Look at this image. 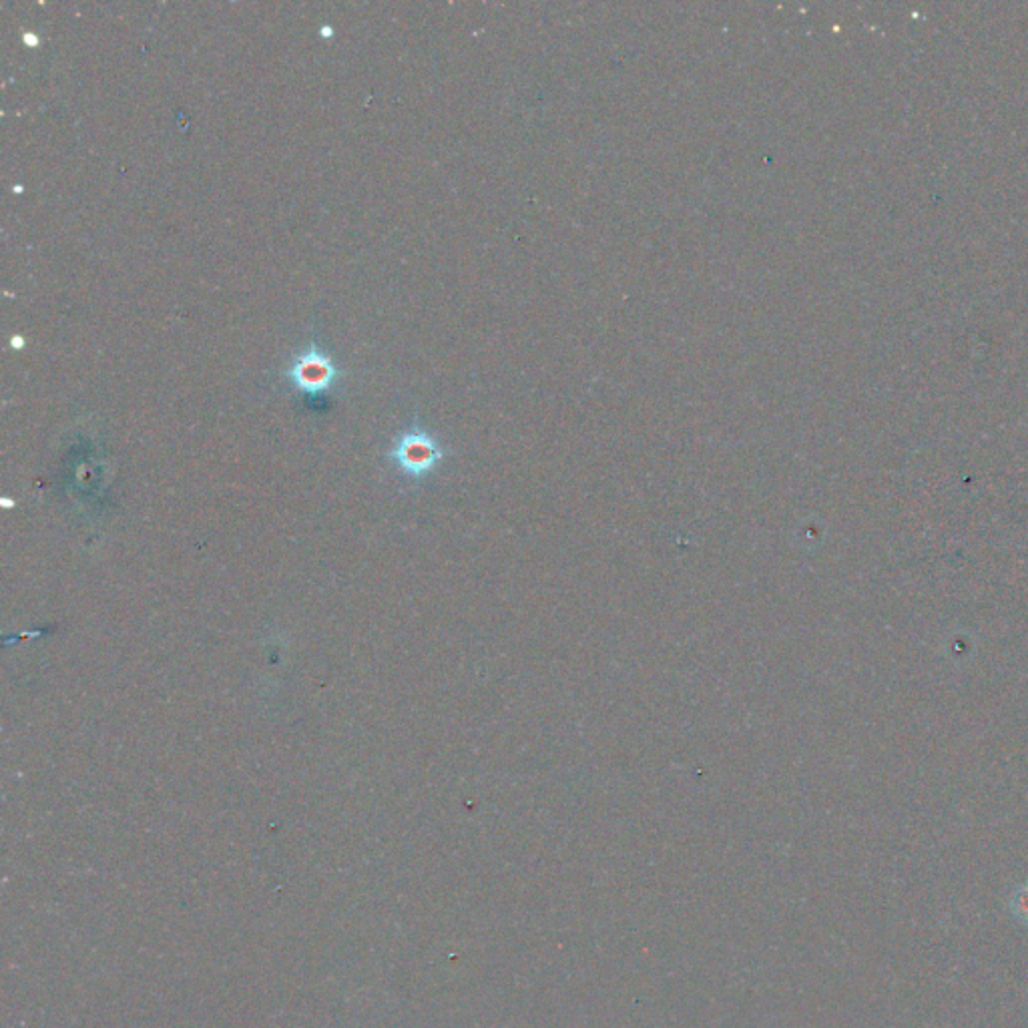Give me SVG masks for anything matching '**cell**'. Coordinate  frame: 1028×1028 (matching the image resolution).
I'll return each mask as SVG.
<instances>
[{"instance_id":"cell-5","label":"cell","mask_w":1028,"mask_h":1028,"mask_svg":"<svg viewBox=\"0 0 1028 1028\" xmlns=\"http://www.w3.org/2000/svg\"><path fill=\"white\" fill-rule=\"evenodd\" d=\"M11 344H13V348H19V350H21V348L25 346V340H23L21 336H15V338L11 340Z\"/></svg>"},{"instance_id":"cell-2","label":"cell","mask_w":1028,"mask_h":1028,"mask_svg":"<svg viewBox=\"0 0 1028 1028\" xmlns=\"http://www.w3.org/2000/svg\"><path fill=\"white\" fill-rule=\"evenodd\" d=\"M444 452L438 440L420 426H412L410 430L396 436L392 448L388 450V460H392L402 472L408 476H424L428 474L440 460Z\"/></svg>"},{"instance_id":"cell-1","label":"cell","mask_w":1028,"mask_h":1028,"mask_svg":"<svg viewBox=\"0 0 1028 1028\" xmlns=\"http://www.w3.org/2000/svg\"><path fill=\"white\" fill-rule=\"evenodd\" d=\"M294 388L310 398H318L334 388L344 372L338 368L334 358L326 354L316 342L304 348L284 374Z\"/></svg>"},{"instance_id":"cell-4","label":"cell","mask_w":1028,"mask_h":1028,"mask_svg":"<svg viewBox=\"0 0 1028 1028\" xmlns=\"http://www.w3.org/2000/svg\"><path fill=\"white\" fill-rule=\"evenodd\" d=\"M320 35H322L324 39H332V37H334V29H332V27H322V29H320Z\"/></svg>"},{"instance_id":"cell-3","label":"cell","mask_w":1028,"mask_h":1028,"mask_svg":"<svg viewBox=\"0 0 1028 1028\" xmlns=\"http://www.w3.org/2000/svg\"><path fill=\"white\" fill-rule=\"evenodd\" d=\"M23 43H25L27 47H31V49H37L41 41H39V37H37L35 33H25V35H23Z\"/></svg>"}]
</instances>
